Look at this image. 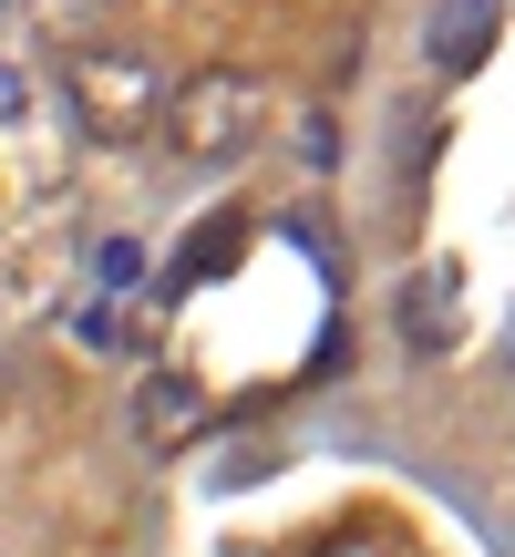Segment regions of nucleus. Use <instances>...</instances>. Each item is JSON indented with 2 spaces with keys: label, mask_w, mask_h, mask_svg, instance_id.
<instances>
[{
  "label": "nucleus",
  "mask_w": 515,
  "mask_h": 557,
  "mask_svg": "<svg viewBox=\"0 0 515 557\" xmlns=\"http://www.w3.org/2000/svg\"><path fill=\"white\" fill-rule=\"evenodd\" d=\"M62 103L83 114V135L135 145V135H165L176 83H165V62L135 32H93V41H62Z\"/></svg>",
  "instance_id": "1"
},
{
  "label": "nucleus",
  "mask_w": 515,
  "mask_h": 557,
  "mask_svg": "<svg viewBox=\"0 0 515 557\" xmlns=\"http://www.w3.org/2000/svg\"><path fill=\"white\" fill-rule=\"evenodd\" d=\"M258 135H268V94L248 73H186L176 103H165V156L176 165H238Z\"/></svg>",
  "instance_id": "2"
},
{
  "label": "nucleus",
  "mask_w": 515,
  "mask_h": 557,
  "mask_svg": "<svg viewBox=\"0 0 515 557\" xmlns=\"http://www.w3.org/2000/svg\"><path fill=\"white\" fill-rule=\"evenodd\" d=\"M402 341H413L423 361H443V351H464V259H423L413 278H402Z\"/></svg>",
  "instance_id": "3"
},
{
  "label": "nucleus",
  "mask_w": 515,
  "mask_h": 557,
  "mask_svg": "<svg viewBox=\"0 0 515 557\" xmlns=\"http://www.w3.org/2000/svg\"><path fill=\"white\" fill-rule=\"evenodd\" d=\"M423 52H434V73H475V62L495 52V0H434Z\"/></svg>",
  "instance_id": "4"
},
{
  "label": "nucleus",
  "mask_w": 515,
  "mask_h": 557,
  "mask_svg": "<svg viewBox=\"0 0 515 557\" xmlns=\"http://www.w3.org/2000/svg\"><path fill=\"white\" fill-rule=\"evenodd\" d=\"M135 423H145V444H197V423H206V393H197L186 372H165V361H155V372L135 382Z\"/></svg>",
  "instance_id": "5"
},
{
  "label": "nucleus",
  "mask_w": 515,
  "mask_h": 557,
  "mask_svg": "<svg viewBox=\"0 0 515 557\" xmlns=\"http://www.w3.org/2000/svg\"><path fill=\"white\" fill-rule=\"evenodd\" d=\"M32 11L52 21L62 41H93V32H103V0H32Z\"/></svg>",
  "instance_id": "6"
},
{
  "label": "nucleus",
  "mask_w": 515,
  "mask_h": 557,
  "mask_svg": "<svg viewBox=\"0 0 515 557\" xmlns=\"http://www.w3.org/2000/svg\"><path fill=\"white\" fill-rule=\"evenodd\" d=\"M310 557H392V537H372V527H340V537H319Z\"/></svg>",
  "instance_id": "7"
},
{
  "label": "nucleus",
  "mask_w": 515,
  "mask_h": 557,
  "mask_svg": "<svg viewBox=\"0 0 515 557\" xmlns=\"http://www.w3.org/2000/svg\"><path fill=\"white\" fill-rule=\"evenodd\" d=\"M21 103H32V83H21L11 62H0V124H21Z\"/></svg>",
  "instance_id": "8"
}]
</instances>
